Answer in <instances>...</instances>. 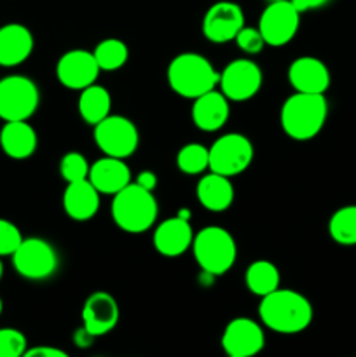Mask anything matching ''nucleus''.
Instances as JSON below:
<instances>
[{"mask_svg": "<svg viewBox=\"0 0 356 357\" xmlns=\"http://www.w3.org/2000/svg\"><path fill=\"white\" fill-rule=\"evenodd\" d=\"M262 324L281 335L302 333L313 321V305L309 300L293 289H276L262 296L258 305Z\"/></svg>", "mask_w": 356, "mask_h": 357, "instance_id": "f257e3e1", "label": "nucleus"}, {"mask_svg": "<svg viewBox=\"0 0 356 357\" xmlns=\"http://www.w3.org/2000/svg\"><path fill=\"white\" fill-rule=\"evenodd\" d=\"M328 117L325 94L295 93L281 107V128L286 136L297 142H307L320 135Z\"/></svg>", "mask_w": 356, "mask_h": 357, "instance_id": "f03ea898", "label": "nucleus"}, {"mask_svg": "<svg viewBox=\"0 0 356 357\" xmlns=\"http://www.w3.org/2000/svg\"><path fill=\"white\" fill-rule=\"evenodd\" d=\"M168 82L178 96L195 100L201 94L216 89L220 73L205 56L198 52H181L171 59L168 66Z\"/></svg>", "mask_w": 356, "mask_h": 357, "instance_id": "7ed1b4c3", "label": "nucleus"}, {"mask_svg": "<svg viewBox=\"0 0 356 357\" xmlns=\"http://www.w3.org/2000/svg\"><path fill=\"white\" fill-rule=\"evenodd\" d=\"M157 213L159 208L154 194L138 183H129L112 201V218L128 234L147 232L156 223Z\"/></svg>", "mask_w": 356, "mask_h": 357, "instance_id": "20e7f679", "label": "nucleus"}, {"mask_svg": "<svg viewBox=\"0 0 356 357\" xmlns=\"http://www.w3.org/2000/svg\"><path fill=\"white\" fill-rule=\"evenodd\" d=\"M192 251L201 271L212 275L227 274L237 258L234 237L225 229L216 225L205 227L194 234Z\"/></svg>", "mask_w": 356, "mask_h": 357, "instance_id": "39448f33", "label": "nucleus"}, {"mask_svg": "<svg viewBox=\"0 0 356 357\" xmlns=\"http://www.w3.org/2000/svg\"><path fill=\"white\" fill-rule=\"evenodd\" d=\"M40 93L37 84L24 75H9L0 80V119L28 121L37 112Z\"/></svg>", "mask_w": 356, "mask_h": 357, "instance_id": "423d86ee", "label": "nucleus"}, {"mask_svg": "<svg viewBox=\"0 0 356 357\" xmlns=\"http://www.w3.org/2000/svg\"><path fill=\"white\" fill-rule=\"evenodd\" d=\"M209 167L212 173L222 176H237L250 167L253 160V145L239 132L220 136L209 146Z\"/></svg>", "mask_w": 356, "mask_h": 357, "instance_id": "0eeeda50", "label": "nucleus"}, {"mask_svg": "<svg viewBox=\"0 0 356 357\" xmlns=\"http://www.w3.org/2000/svg\"><path fill=\"white\" fill-rule=\"evenodd\" d=\"M94 143L105 155L128 159L138 149L140 135L128 117L108 115L94 126Z\"/></svg>", "mask_w": 356, "mask_h": 357, "instance_id": "6e6552de", "label": "nucleus"}, {"mask_svg": "<svg viewBox=\"0 0 356 357\" xmlns=\"http://www.w3.org/2000/svg\"><path fill=\"white\" fill-rule=\"evenodd\" d=\"M13 265L17 274L30 281H42L51 278L58 268V255L54 248L44 239L31 237L23 239L13 253Z\"/></svg>", "mask_w": 356, "mask_h": 357, "instance_id": "1a4fd4ad", "label": "nucleus"}, {"mask_svg": "<svg viewBox=\"0 0 356 357\" xmlns=\"http://www.w3.org/2000/svg\"><path fill=\"white\" fill-rule=\"evenodd\" d=\"M300 13L295 9L292 0H272L258 20V30L265 44L271 47H281L299 31Z\"/></svg>", "mask_w": 356, "mask_h": 357, "instance_id": "9d476101", "label": "nucleus"}, {"mask_svg": "<svg viewBox=\"0 0 356 357\" xmlns=\"http://www.w3.org/2000/svg\"><path fill=\"white\" fill-rule=\"evenodd\" d=\"M264 75L260 66L246 58H239L230 61L220 73V91L229 101H246L251 100L260 91Z\"/></svg>", "mask_w": 356, "mask_h": 357, "instance_id": "9b49d317", "label": "nucleus"}, {"mask_svg": "<svg viewBox=\"0 0 356 357\" xmlns=\"http://www.w3.org/2000/svg\"><path fill=\"white\" fill-rule=\"evenodd\" d=\"M243 26V9L229 0L213 3L202 17V35L213 44H225L234 40Z\"/></svg>", "mask_w": 356, "mask_h": 357, "instance_id": "f8f14e48", "label": "nucleus"}, {"mask_svg": "<svg viewBox=\"0 0 356 357\" xmlns=\"http://www.w3.org/2000/svg\"><path fill=\"white\" fill-rule=\"evenodd\" d=\"M100 72L94 54L86 49H72L65 52L56 65V77L61 86L73 91H82L96 82Z\"/></svg>", "mask_w": 356, "mask_h": 357, "instance_id": "ddd939ff", "label": "nucleus"}, {"mask_svg": "<svg viewBox=\"0 0 356 357\" xmlns=\"http://www.w3.org/2000/svg\"><path fill=\"white\" fill-rule=\"evenodd\" d=\"M222 349L230 357H251L264 349L265 335L258 323L248 317H236L223 330Z\"/></svg>", "mask_w": 356, "mask_h": 357, "instance_id": "4468645a", "label": "nucleus"}, {"mask_svg": "<svg viewBox=\"0 0 356 357\" xmlns=\"http://www.w3.org/2000/svg\"><path fill=\"white\" fill-rule=\"evenodd\" d=\"M84 330L89 335L103 337L110 333L119 323V305L110 293H93L82 307Z\"/></svg>", "mask_w": 356, "mask_h": 357, "instance_id": "2eb2a0df", "label": "nucleus"}, {"mask_svg": "<svg viewBox=\"0 0 356 357\" xmlns=\"http://www.w3.org/2000/svg\"><path fill=\"white\" fill-rule=\"evenodd\" d=\"M288 82L295 93L325 94L330 87V72L321 59L313 56L297 58L288 68Z\"/></svg>", "mask_w": 356, "mask_h": 357, "instance_id": "dca6fc26", "label": "nucleus"}, {"mask_svg": "<svg viewBox=\"0 0 356 357\" xmlns=\"http://www.w3.org/2000/svg\"><path fill=\"white\" fill-rule=\"evenodd\" d=\"M194 241V230L187 218L181 216H171L164 220L154 232V248L157 253L168 258L181 257L188 248H192Z\"/></svg>", "mask_w": 356, "mask_h": 357, "instance_id": "f3484780", "label": "nucleus"}, {"mask_svg": "<svg viewBox=\"0 0 356 357\" xmlns=\"http://www.w3.org/2000/svg\"><path fill=\"white\" fill-rule=\"evenodd\" d=\"M229 115V100L218 89L201 94L195 98L194 105H192V122L195 124V128L206 132H215L222 129Z\"/></svg>", "mask_w": 356, "mask_h": 357, "instance_id": "a211bd4d", "label": "nucleus"}, {"mask_svg": "<svg viewBox=\"0 0 356 357\" xmlns=\"http://www.w3.org/2000/svg\"><path fill=\"white\" fill-rule=\"evenodd\" d=\"M87 180L94 185V188L100 194L115 195L131 183V171H129L124 159L105 155L103 159H98L89 167Z\"/></svg>", "mask_w": 356, "mask_h": 357, "instance_id": "6ab92c4d", "label": "nucleus"}, {"mask_svg": "<svg viewBox=\"0 0 356 357\" xmlns=\"http://www.w3.org/2000/svg\"><path fill=\"white\" fill-rule=\"evenodd\" d=\"M34 51V35L20 23L0 28V66H17L30 58Z\"/></svg>", "mask_w": 356, "mask_h": 357, "instance_id": "aec40b11", "label": "nucleus"}, {"mask_svg": "<svg viewBox=\"0 0 356 357\" xmlns=\"http://www.w3.org/2000/svg\"><path fill=\"white\" fill-rule=\"evenodd\" d=\"M63 209L75 222H87L100 209V192L89 180L72 181L63 194Z\"/></svg>", "mask_w": 356, "mask_h": 357, "instance_id": "412c9836", "label": "nucleus"}, {"mask_svg": "<svg viewBox=\"0 0 356 357\" xmlns=\"http://www.w3.org/2000/svg\"><path fill=\"white\" fill-rule=\"evenodd\" d=\"M199 204L212 213H222L230 208L234 201V187L229 176H222L209 171L198 181L195 187Z\"/></svg>", "mask_w": 356, "mask_h": 357, "instance_id": "4be33fe9", "label": "nucleus"}, {"mask_svg": "<svg viewBox=\"0 0 356 357\" xmlns=\"http://www.w3.org/2000/svg\"><path fill=\"white\" fill-rule=\"evenodd\" d=\"M0 146L10 159H28L37 149V132L27 121H9L0 131Z\"/></svg>", "mask_w": 356, "mask_h": 357, "instance_id": "5701e85b", "label": "nucleus"}, {"mask_svg": "<svg viewBox=\"0 0 356 357\" xmlns=\"http://www.w3.org/2000/svg\"><path fill=\"white\" fill-rule=\"evenodd\" d=\"M112 110V96L103 86H98L96 82L87 86L80 91L79 96V114L82 121L89 126H96L110 115Z\"/></svg>", "mask_w": 356, "mask_h": 357, "instance_id": "b1692460", "label": "nucleus"}, {"mask_svg": "<svg viewBox=\"0 0 356 357\" xmlns=\"http://www.w3.org/2000/svg\"><path fill=\"white\" fill-rule=\"evenodd\" d=\"M244 282L246 288L250 289L253 295L265 296L269 293L276 291L281 282V275H279L278 267L269 260H255L250 267L246 268L244 274Z\"/></svg>", "mask_w": 356, "mask_h": 357, "instance_id": "393cba45", "label": "nucleus"}, {"mask_svg": "<svg viewBox=\"0 0 356 357\" xmlns=\"http://www.w3.org/2000/svg\"><path fill=\"white\" fill-rule=\"evenodd\" d=\"M328 234L341 246H356V204L344 206L332 215Z\"/></svg>", "mask_w": 356, "mask_h": 357, "instance_id": "a878e982", "label": "nucleus"}, {"mask_svg": "<svg viewBox=\"0 0 356 357\" xmlns=\"http://www.w3.org/2000/svg\"><path fill=\"white\" fill-rule=\"evenodd\" d=\"M93 54L96 58L98 66L103 72H115V70L122 68L129 58L128 45L119 40V38H105V40H101L94 47Z\"/></svg>", "mask_w": 356, "mask_h": 357, "instance_id": "bb28decb", "label": "nucleus"}, {"mask_svg": "<svg viewBox=\"0 0 356 357\" xmlns=\"http://www.w3.org/2000/svg\"><path fill=\"white\" fill-rule=\"evenodd\" d=\"M177 167L188 176L205 173L209 167V150L201 143L184 145L177 155Z\"/></svg>", "mask_w": 356, "mask_h": 357, "instance_id": "cd10ccee", "label": "nucleus"}, {"mask_svg": "<svg viewBox=\"0 0 356 357\" xmlns=\"http://www.w3.org/2000/svg\"><path fill=\"white\" fill-rule=\"evenodd\" d=\"M89 164L87 159L79 152H68L66 155H63L61 162H59V173L61 178L66 183H72V181H80L87 180L89 176Z\"/></svg>", "mask_w": 356, "mask_h": 357, "instance_id": "c85d7f7f", "label": "nucleus"}, {"mask_svg": "<svg viewBox=\"0 0 356 357\" xmlns=\"http://www.w3.org/2000/svg\"><path fill=\"white\" fill-rule=\"evenodd\" d=\"M27 337L14 328L0 330V357H20L27 351Z\"/></svg>", "mask_w": 356, "mask_h": 357, "instance_id": "c756f323", "label": "nucleus"}, {"mask_svg": "<svg viewBox=\"0 0 356 357\" xmlns=\"http://www.w3.org/2000/svg\"><path fill=\"white\" fill-rule=\"evenodd\" d=\"M23 243L20 229L9 220L0 218V257H13L14 251Z\"/></svg>", "mask_w": 356, "mask_h": 357, "instance_id": "7c9ffc66", "label": "nucleus"}, {"mask_svg": "<svg viewBox=\"0 0 356 357\" xmlns=\"http://www.w3.org/2000/svg\"><path fill=\"white\" fill-rule=\"evenodd\" d=\"M236 44L237 47L241 49L243 52H246V54L253 56V54H258V52L264 51V47L267 44H265L264 37H262L260 30L258 28H251V26H243L239 30V33L236 35Z\"/></svg>", "mask_w": 356, "mask_h": 357, "instance_id": "2f4dec72", "label": "nucleus"}, {"mask_svg": "<svg viewBox=\"0 0 356 357\" xmlns=\"http://www.w3.org/2000/svg\"><path fill=\"white\" fill-rule=\"evenodd\" d=\"M27 357H68L65 351H59L56 347H47V345H40V347H34L24 351Z\"/></svg>", "mask_w": 356, "mask_h": 357, "instance_id": "473e14b6", "label": "nucleus"}, {"mask_svg": "<svg viewBox=\"0 0 356 357\" xmlns=\"http://www.w3.org/2000/svg\"><path fill=\"white\" fill-rule=\"evenodd\" d=\"M136 183H138L140 187L152 192L154 188L157 187V176L152 171H142V173H138V176H136Z\"/></svg>", "mask_w": 356, "mask_h": 357, "instance_id": "72a5a7b5", "label": "nucleus"}, {"mask_svg": "<svg viewBox=\"0 0 356 357\" xmlns=\"http://www.w3.org/2000/svg\"><path fill=\"white\" fill-rule=\"evenodd\" d=\"M328 0H292V3L295 6V9L299 10L300 14L307 13L311 9H318V7L325 6Z\"/></svg>", "mask_w": 356, "mask_h": 357, "instance_id": "f704fd0d", "label": "nucleus"}, {"mask_svg": "<svg viewBox=\"0 0 356 357\" xmlns=\"http://www.w3.org/2000/svg\"><path fill=\"white\" fill-rule=\"evenodd\" d=\"M2 274H3V265H2V260H0V279H2Z\"/></svg>", "mask_w": 356, "mask_h": 357, "instance_id": "c9c22d12", "label": "nucleus"}, {"mask_svg": "<svg viewBox=\"0 0 356 357\" xmlns=\"http://www.w3.org/2000/svg\"><path fill=\"white\" fill-rule=\"evenodd\" d=\"M2 307H3L2 305V298H0V314H2Z\"/></svg>", "mask_w": 356, "mask_h": 357, "instance_id": "e433bc0d", "label": "nucleus"}, {"mask_svg": "<svg viewBox=\"0 0 356 357\" xmlns=\"http://www.w3.org/2000/svg\"><path fill=\"white\" fill-rule=\"evenodd\" d=\"M269 2H272V0H269Z\"/></svg>", "mask_w": 356, "mask_h": 357, "instance_id": "4c0bfd02", "label": "nucleus"}]
</instances>
